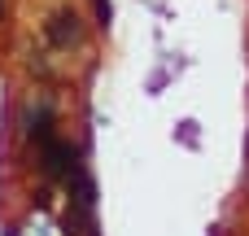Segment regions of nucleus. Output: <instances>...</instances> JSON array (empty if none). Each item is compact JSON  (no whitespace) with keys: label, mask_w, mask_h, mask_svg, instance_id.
I'll use <instances>...</instances> for the list:
<instances>
[{"label":"nucleus","mask_w":249,"mask_h":236,"mask_svg":"<svg viewBox=\"0 0 249 236\" xmlns=\"http://www.w3.org/2000/svg\"><path fill=\"white\" fill-rule=\"evenodd\" d=\"M44 35H48V44H57V48L74 44V39H79V13H74V9H57L53 22L44 26Z\"/></svg>","instance_id":"f257e3e1"},{"label":"nucleus","mask_w":249,"mask_h":236,"mask_svg":"<svg viewBox=\"0 0 249 236\" xmlns=\"http://www.w3.org/2000/svg\"><path fill=\"white\" fill-rule=\"evenodd\" d=\"M96 13H101V18H109V4H105V0H96Z\"/></svg>","instance_id":"f03ea898"}]
</instances>
